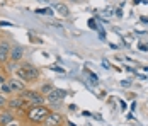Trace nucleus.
Masks as SVG:
<instances>
[{
  "label": "nucleus",
  "instance_id": "1",
  "mask_svg": "<svg viewBox=\"0 0 148 126\" xmlns=\"http://www.w3.org/2000/svg\"><path fill=\"white\" fill-rule=\"evenodd\" d=\"M49 112H51V109H49L48 104H38V106H31L29 109L24 112V116L32 125H45Z\"/></svg>",
  "mask_w": 148,
  "mask_h": 126
},
{
  "label": "nucleus",
  "instance_id": "2",
  "mask_svg": "<svg viewBox=\"0 0 148 126\" xmlns=\"http://www.w3.org/2000/svg\"><path fill=\"white\" fill-rule=\"evenodd\" d=\"M17 75H19V78H22L26 84H29V82H36V80L41 77V70H39L36 65H32V63L22 61V63L17 67Z\"/></svg>",
  "mask_w": 148,
  "mask_h": 126
},
{
  "label": "nucleus",
  "instance_id": "3",
  "mask_svg": "<svg viewBox=\"0 0 148 126\" xmlns=\"http://www.w3.org/2000/svg\"><path fill=\"white\" fill-rule=\"evenodd\" d=\"M19 96L24 99V102L27 106H38V104H46V96L41 94V90H32V89H24L22 92H19Z\"/></svg>",
  "mask_w": 148,
  "mask_h": 126
},
{
  "label": "nucleus",
  "instance_id": "4",
  "mask_svg": "<svg viewBox=\"0 0 148 126\" xmlns=\"http://www.w3.org/2000/svg\"><path fill=\"white\" fill-rule=\"evenodd\" d=\"M65 97H66V90H63V89H53L51 92H48L46 94V102H48V106H55V107H58L60 104L65 101Z\"/></svg>",
  "mask_w": 148,
  "mask_h": 126
},
{
  "label": "nucleus",
  "instance_id": "5",
  "mask_svg": "<svg viewBox=\"0 0 148 126\" xmlns=\"http://www.w3.org/2000/svg\"><path fill=\"white\" fill-rule=\"evenodd\" d=\"M5 109H9V111H27L29 109V106L24 102V99L21 97L19 94L17 96H10V97H7V106H5Z\"/></svg>",
  "mask_w": 148,
  "mask_h": 126
},
{
  "label": "nucleus",
  "instance_id": "6",
  "mask_svg": "<svg viewBox=\"0 0 148 126\" xmlns=\"http://www.w3.org/2000/svg\"><path fill=\"white\" fill-rule=\"evenodd\" d=\"M7 84L10 87L12 94H19V92H22L24 89H27V84H26L22 78H14V77H10V78H7Z\"/></svg>",
  "mask_w": 148,
  "mask_h": 126
},
{
  "label": "nucleus",
  "instance_id": "7",
  "mask_svg": "<svg viewBox=\"0 0 148 126\" xmlns=\"http://www.w3.org/2000/svg\"><path fill=\"white\" fill-rule=\"evenodd\" d=\"M22 56H24V48H22L21 44H12L10 55H9V61H12V63H21Z\"/></svg>",
  "mask_w": 148,
  "mask_h": 126
},
{
  "label": "nucleus",
  "instance_id": "8",
  "mask_svg": "<svg viewBox=\"0 0 148 126\" xmlns=\"http://www.w3.org/2000/svg\"><path fill=\"white\" fill-rule=\"evenodd\" d=\"M10 48H12V44L9 41H0V63L3 65V63H7L9 61V55H10Z\"/></svg>",
  "mask_w": 148,
  "mask_h": 126
},
{
  "label": "nucleus",
  "instance_id": "9",
  "mask_svg": "<svg viewBox=\"0 0 148 126\" xmlns=\"http://www.w3.org/2000/svg\"><path fill=\"white\" fill-rule=\"evenodd\" d=\"M15 123L14 121V112L9 111V109H0V126H9Z\"/></svg>",
  "mask_w": 148,
  "mask_h": 126
},
{
  "label": "nucleus",
  "instance_id": "10",
  "mask_svg": "<svg viewBox=\"0 0 148 126\" xmlns=\"http://www.w3.org/2000/svg\"><path fill=\"white\" fill-rule=\"evenodd\" d=\"M63 116L60 114V112H49V116L46 118V121H45V126H60V125H63Z\"/></svg>",
  "mask_w": 148,
  "mask_h": 126
},
{
  "label": "nucleus",
  "instance_id": "11",
  "mask_svg": "<svg viewBox=\"0 0 148 126\" xmlns=\"http://www.w3.org/2000/svg\"><path fill=\"white\" fill-rule=\"evenodd\" d=\"M0 92H2L3 96H12V90H10V87H9V84H7V82L0 85Z\"/></svg>",
  "mask_w": 148,
  "mask_h": 126
},
{
  "label": "nucleus",
  "instance_id": "12",
  "mask_svg": "<svg viewBox=\"0 0 148 126\" xmlns=\"http://www.w3.org/2000/svg\"><path fill=\"white\" fill-rule=\"evenodd\" d=\"M53 89H55V85L53 84H45L43 85V87H41V94H48V92H51V90H53Z\"/></svg>",
  "mask_w": 148,
  "mask_h": 126
},
{
  "label": "nucleus",
  "instance_id": "13",
  "mask_svg": "<svg viewBox=\"0 0 148 126\" xmlns=\"http://www.w3.org/2000/svg\"><path fill=\"white\" fill-rule=\"evenodd\" d=\"M7 106V96H3L2 92H0V109H3Z\"/></svg>",
  "mask_w": 148,
  "mask_h": 126
},
{
  "label": "nucleus",
  "instance_id": "14",
  "mask_svg": "<svg viewBox=\"0 0 148 126\" xmlns=\"http://www.w3.org/2000/svg\"><path fill=\"white\" fill-rule=\"evenodd\" d=\"M56 10H60V12H63L61 15H68V10L63 7V5H56Z\"/></svg>",
  "mask_w": 148,
  "mask_h": 126
},
{
  "label": "nucleus",
  "instance_id": "15",
  "mask_svg": "<svg viewBox=\"0 0 148 126\" xmlns=\"http://www.w3.org/2000/svg\"><path fill=\"white\" fill-rule=\"evenodd\" d=\"M5 82H7V75L0 72V85H2V84H5Z\"/></svg>",
  "mask_w": 148,
  "mask_h": 126
},
{
  "label": "nucleus",
  "instance_id": "16",
  "mask_svg": "<svg viewBox=\"0 0 148 126\" xmlns=\"http://www.w3.org/2000/svg\"><path fill=\"white\" fill-rule=\"evenodd\" d=\"M51 70H56V72H60V73H63V68H61V67H58V65H53V67H51Z\"/></svg>",
  "mask_w": 148,
  "mask_h": 126
},
{
  "label": "nucleus",
  "instance_id": "17",
  "mask_svg": "<svg viewBox=\"0 0 148 126\" xmlns=\"http://www.w3.org/2000/svg\"><path fill=\"white\" fill-rule=\"evenodd\" d=\"M0 70H2V63H0Z\"/></svg>",
  "mask_w": 148,
  "mask_h": 126
},
{
  "label": "nucleus",
  "instance_id": "18",
  "mask_svg": "<svg viewBox=\"0 0 148 126\" xmlns=\"http://www.w3.org/2000/svg\"><path fill=\"white\" fill-rule=\"evenodd\" d=\"M72 2H78V0H72Z\"/></svg>",
  "mask_w": 148,
  "mask_h": 126
},
{
  "label": "nucleus",
  "instance_id": "19",
  "mask_svg": "<svg viewBox=\"0 0 148 126\" xmlns=\"http://www.w3.org/2000/svg\"><path fill=\"white\" fill-rule=\"evenodd\" d=\"M39 2H46V0H39Z\"/></svg>",
  "mask_w": 148,
  "mask_h": 126
},
{
  "label": "nucleus",
  "instance_id": "20",
  "mask_svg": "<svg viewBox=\"0 0 148 126\" xmlns=\"http://www.w3.org/2000/svg\"><path fill=\"white\" fill-rule=\"evenodd\" d=\"M147 104H148V101H147Z\"/></svg>",
  "mask_w": 148,
  "mask_h": 126
}]
</instances>
